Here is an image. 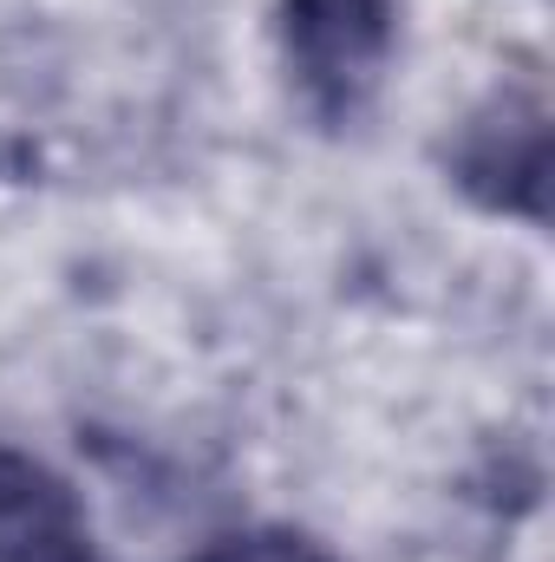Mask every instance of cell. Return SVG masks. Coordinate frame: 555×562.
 Segmentation results:
<instances>
[{"label": "cell", "mask_w": 555, "mask_h": 562, "mask_svg": "<svg viewBox=\"0 0 555 562\" xmlns=\"http://www.w3.org/2000/svg\"><path fill=\"white\" fill-rule=\"evenodd\" d=\"M393 40H399L393 0H281V53L294 92L333 132L373 105Z\"/></svg>", "instance_id": "1"}, {"label": "cell", "mask_w": 555, "mask_h": 562, "mask_svg": "<svg viewBox=\"0 0 555 562\" xmlns=\"http://www.w3.org/2000/svg\"><path fill=\"white\" fill-rule=\"evenodd\" d=\"M190 562H333L307 530H281V524H262V530H236V537H216L209 550H196Z\"/></svg>", "instance_id": "4"}, {"label": "cell", "mask_w": 555, "mask_h": 562, "mask_svg": "<svg viewBox=\"0 0 555 562\" xmlns=\"http://www.w3.org/2000/svg\"><path fill=\"white\" fill-rule=\"evenodd\" d=\"M0 562H99L72 484L7 438H0Z\"/></svg>", "instance_id": "3"}, {"label": "cell", "mask_w": 555, "mask_h": 562, "mask_svg": "<svg viewBox=\"0 0 555 562\" xmlns=\"http://www.w3.org/2000/svg\"><path fill=\"white\" fill-rule=\"evenodd\" d=\"M444 170L477 210L543 223L550 216V112H543V99L497 92L490 105H477L464 119V132L451 138Z\"/></svg>", "instance_id": "2"}]
</instances>
